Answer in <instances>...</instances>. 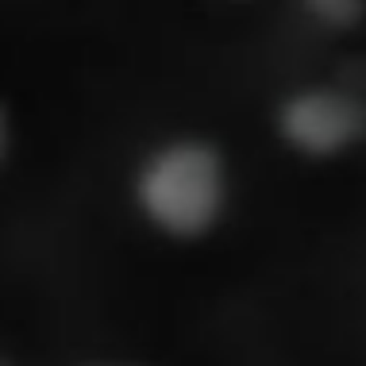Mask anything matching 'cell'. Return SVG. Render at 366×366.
<instances>
[{"label": "cell", "instance_id": "obj_2", "mask_svg": "<svg viewBox=\"0 0 366 366\" xmlns=\"http://www.w3.org/2000/svg\"><path fill=\"white\" fill-rule=\"evenodd\" d=\"M274 135L309 162H332L366 135V104L343 85H301L274 108Z\"/></svg>", "mask_w": 366, "mask_h": 366}, {"label": "cell", "instance_id": "obj_6", "mask_svg": "<svg viewBox=\"0 0 366 366\" xmlns=\"http://www.w3.org/2000/svg\"><path fill=\"white\" fill-rule=\"evenodd\" d=\"M0 366H12V362H8V359H0Z\"/></svg>", "mask_w": 366, "mask_h": 366}, {"label": "cell", "instance_id": "obj_1", "mask_svg": "<svg viewBox=\"0 0 366 366\" xmlns=\"http://www.w3.org/2000/svg\"><path fill=\"white\" fill-rule=\"evenodd\" d=\"M132 204L162 239H209L232 204V170L224 147L201 135L154 143L132 174Z\"/></svg>", "mask_w": 366, "mask_h": 366}, {"label": "cell", "instance_id": "obj_3", "mask_svg": "<svg viewBox=\"0 0 366 366\" xmlns=\"http://www.w3.org/2000/svg\"><path fill=\"white\" fill-rule=\"evenodd\" d=\"M293 8L332 35L355 31L366 19V0H293Z\"/></svg>", "mask_w": 366, "mask_h": 366}, {"label": "cell", "instance_id": "obj_5", "mask_svg": "<svg viewBox=\"0 0 366 366\" xmlns=\"http://www.w3.org/2000/svg\"><path fill=\"white\" fill-rule=\"evenodd\" d=\"M93 366H120V362H93Z\"/></svg>", "mask_w": 366, "mask_h": 366}, {"label": "cell", "instance_id": "obj_4", "mask_svg": "<svg viewBox=\"0 0 366 366\" xmlns=\"http://www.w3.org/2000/svg\"><path fill=\"white\" fill-rule=\"evenodd\" d=\"M4 154H8V112L0 104V162H4Z\"/></svg>", "mask_w": 366, "mask_h": 366}]
</instances>
